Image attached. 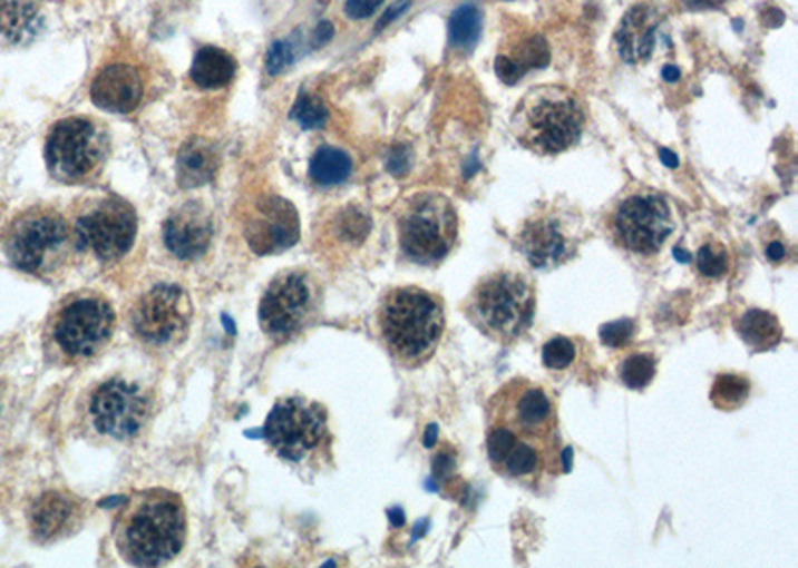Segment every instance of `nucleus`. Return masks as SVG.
<instances>
[{
	"instance_id": "14",
	"label": "nucleus",
	"mask_w": 798,
	"mask_h": 568,
	"mask_svg": "<svg viewBox=\"0 0 798 568\" xmlns=\"http://www.w3.org/2000/svg\"><path fill=\"white\" fill-rule=\"evenodd\" d=\"M328 435V417L322 405L304 398L278 401L264 423V437L282 459L300 463L314 453Z\"/></svg>"
},
{
	"instance_id": "21",
	"label": "nucleus",
	"mask_w": 798,
	"mask_h": 568,
	"mask_svg": "<svg viewBox=\"0 0 798 568\" xmlns=\"http://www.w3.org/2000/svg\"><path fill=\"white\" fill-rule=\"evenodd\" d=\"M549 62V48L542 35L532 30H515L505 37L495 57V72L505 85H515L533 68H545Z\"/></svg>"
},
{
	"instance_id": "40",
	"label": "nucleus",
	"mask_w": 798,
	"mask_h": 568,
	"mask_svg": "<svg viewBox=\"0 0 798 568\" xmlns=\"http://www.w3.org/2000/svg\"><path fill=\"white\" fill-rule=\"evenodd\" d=\"M787 256V249L780 244V242H770L767 246V257L770 262H780L782 257Z\"/></svg>"
},
{
	"instance_id": "33",
	"label": "nucleus",
	"mask_w": 798,
	"mask_h": 568,
	"mask_svg": "<svg viewBox=\"0 0 798 568\" xmlns=\"http://www.w3.org/2000/svg\"><path fill=\"white\" fill-rule=\"evenodd\" d=\"M575 343L570 337L557 335L543 345V363L547 370H567L575 360Z\"/></svg>"
},
{
	"instance_id": "4",
	"label": "nucleus",
	"mask_w": 798,
	"mask_h": 568,
	"mask_svg": "<svg viewBox=\"0 0 798 568\" xmlns=\"http://www.w3.org/2000/svg\"><path fill=\"white\" fill-rule=\"evenodd\" d=\"M583 128L585 106L567 86H533L512 114L515 140L539 156L570 150L580 143Z\"/></svg>"
},
{
	"instance_id": "16",
	"label": "nucleus",
	"mask_w": 798,
	"mask_h": 568,
	"mask_svg": "<svg viewBox=\"0 0 798 568\" xmlns=\"http://www.w3.org/2000/svg\"><path fill=\"white\" fill-rule=\"evenodd\" d=\"M153 411L148 393L140 385L110 379L96 389L90 399V415L96 429L115 439H133L143 431Z\"/></svg>"
},
{
	"instance_id": "32",
	"label": "nucleus",
	"mask_w": 798,
	"mask_h": 568,
	"mask_svg": "<svg viewBox=\"0 0 798 568\" xmlns=\"http://www.w3.org/2000/svg\"><path fill=\"white\" fill-rule=\"evenodd\" d=\"M292 118L305 130H315V128H322L323 124L328 123V110H325V106L322 105L320 98L302 92V95L298 96L294 108H292Z\"/></svg>"
},
{
	"instance_id": "5",
	"label": "nucleus",
	"mask_w": 798,
	"mask_h": 568,
	"mask_svg": "<svg viewBox=\"0 0 798 568\" xmlns=\"http://www.w3.org/2000/svg\"><path fill=\"white\" fill-rule=\"evenodd\" d=\"M82 247L75 227L62 214L50 208H32L10 224L4 236V254L10 264L40 280L65 274Z\"/></svg>"
},
{
	"instance_id": "1",
	"label": "nucleus",
	"mask_w": 798,
	"mask_h": 568,
	"mask_svg": "<svg viewBox=\"0 0 798 568\" xmlns=\"http://www.w3.org/2000/svg\"><path fill=\"white\" fill-rule=\"evenodd\" d=\"M186 535L188 519L181 494L162 487L133 492L113 522L116 550L134 567H160L176 559Z\"/></svg>"
},
{
	"instance_id": "2",
	"label": "nucleus",
	"mask_w": 798,
	"mask_h": 568,
	"mask_svg": "<svg viewBox=\"0 0 798 568\" xmlns=\"http://www.w3.org/2000/svg\"><path fill=\"white\" fill-rule=\"evenodd\" d=\"M378 332L399 365L413 370L428 363L446 332L444 300L424 287H393L381 297Z\"/></svg>"
},
{
	"instance_id": "27",
	"label": "nucleus",
	"mask_w": 798,
	"mask_h": 568,
	"mask_svg": "<svg viewBox=\"0 0 798 568\" xmlns=\"http://www.w3.org/2000/svg\"><path fill=\"white\" fill-rule=\"evenodd\" d=\"M352 168V158L346 151L323 146L310 161V176L320 186H338L350 178Z\"/></svg>"
},
{
	"instance_id": "29",
	"label": "nucleus",
	"mask_w": 798,
	"mask_h": 568,
	"mask_svg": "<svg viewBox=\"0 0 798 568\" xmlns=\"http://www.w3.org/2000/svg\"><path fill=\"white\" fill-rule=\"evenodd\" d=\"M481 35V14L474 4H464L449 19V42L461 50L476 47Z\"/></svg>"
},
{
	"instance_id": "25",
	"label": "nucleus",
	"mask_w": 798,
	"mask_h": 568,
	"mask_svg": "<svg viewBox=\"0 0 798 568\" xmlns=\"http://www.w3.org/2000/svg\"><path fill=\"white\" fill-rule=\"evenodd\" d=\"M734 330L752 353L775 350L782 341V327L772 313L765 310H749L734 322Z\"/></svg>"
},
{
	"instance_id": "23",
	"label": "nucleus",
	"mask_w": 798,
	"mask_h": 568,
	"mask_svg": "<svg viewBox=\"0 0 798 568\" xmlns=\"http://www.w3.org/2000/svg\"><path fill=\"white\" fill-rule=\"evenodd\" d=\"M42 14L35 0H0V40L27 47L42 32Z\"/></svg>"
},
{
	"instance_id": "30",
	"label": "nucleus",
	"mask_w": 798,
	"mask_h": 568,
	"mask_svg": "<svg viewBox=\"0 0 798 568\" xmlns=\"http://www.w3.org/2000/svg\"><path fill=\"white\" fill-rule=\"evenodd\" d=\"M619 379L629 389H645L656 373V361L649 353H633L619 363Z\"/></svg>"
},
{
	"instance_id": "10",
	"label": "nucleus",
	"mask_w": 798,
	"mask_h": 568,
	"mask_svg": "<svg viewBox=\"0 0 798 568\" xmlns=\"http://www.w3.org/2000/svg\"><path fill=\"white\" fill-rule=\"evenodd\" d=\"M322 285L305 270L278 274L260 302V327L270 340L284 343L305 332L322 310Z\"/></svg>"
},
{
	"instance_id": "9",
	"label": "nucleus",
	"mask_w": 798,
	"mask_h": 568,
	"mask_svg": "<svg viewBox=\"0 0 798 568\" xmlns=\"http://www.w3.org/2000/svg\"><path fill=\"white\" fill-rule=\"evenodd\" d=\"M457 234L459 218L456 206L441 192H419L399 208V249L413 264H441L456 247Z\"/></svg>"
},
{
	"instance_id": "22",
	"label": "nucleus",
	"mask_w": 798,
	"mask_h": 568,
	"mask_svg": "<svg viewBox=\"0 0 798 568\" xmlns=\"http://www.w3.org/2000/svg\"><path fill=\"white\" fill-rule=\"evenodd\" d=\"M659 14L651 4H638L619 22L615 47L627 65H643L653 55Z\"/></svg>"
},
{
	"instance_id": "36",
	"label": "nucleus",
	"mask_w": 798,
	"mask_h": 568,
	"mask_svg": "<svg viewBox=\"0 0 798 568\" xmlns=\"http://www.w3.org/2000/svg\"><path fill=\"white\" fill-rule=\"evenodd\" d=\"M383 0H348L346 2V12L352 19H368L371 17Z\"/></svg>"
},
{
	"instance_id": "17",
	"label": "nucleus",
	"mask_w": 798,
	"mask_h": 568,
	"mask_svg": "<svg viewBox=\"0 0 798 568\" xmlns=\"http://www.w3.org/2000/svg\"><path fill=\"white\" fill-rule=\"evenodd\" d=\"M247 246L257 256H272L300 239V216L288 199L264 196L252 204L244 222Z\"/></svg>"
},
{
	"instance_id": "8",
	"label": "nucleus",
	"mask_w": 798,
	"mask_h": 568,
	"mask_svg": "<svg viewBox=\"0 0 798 568\" xmlns=\"http://www.w3.org/2000/svg\"><path fill=\"white\" fill-rule=\"evenodd\" d=\"M607 234L615 246L635 256H655L675 232L671 202L659 189L643 184L619 194L607 212Z\"/></svg>"
},
{
	"instance_id": "24",
	"label": "nucleus",
	"mask_w": 798,
	"mask_h": 568,
	"mask_svg": "<svg viewBox=\"0 0 798 568\" xmlns=\"http://www.w3.org/2000/svg\"><path fill=\"white\" fill-rule=\"evenodd\" d=\"M220 158L214 144L206 143L202 138H192L184 144L178 154L176 174L181 188H199L210 180H214L218 172Z\"/></svg>"
},
{
	"instance_id": "6",
	"label": "nucleus",
	"mask_w": 798,
	"mask_h": 568,
	"mask_svg": "<svg viewBox=\"0 0 798 568\" xmlns=\"http://www.w3.org/2000/svg\"><path fill=\"white\" fill-rule=\"evenodd\" d=\"M461 310L485 337L509 345L532 327L535 285L519 272L497 270L477 282Z\"/></svg>"
},
{
	"instance_id": "37",
	"label": "nucleus",
	"mask_w": 798,
	"mask_h": 568,
	"mask_svg": "<svg viewBox=\"0 0 798 568\" xmlns=\"http://www.w3.org/2000/svg\"><path fill=\"white\" fill-rule=\"evenodd\" d=\"M687 9L691 10H707L717 9L722 7L727 0H681Z\"/></svg>"
},
{
	"instance_id": "19",
	"label": "nucleus",
	"mask_w": 798,
	"mask_h": 568,
	"mask_svg": "<svg viewBox=\"0 0 798 568\" xmlns=\"http://www.w3.org/2000/svg\"><path fill=\"white\" fill-rule=\"evenodd\" d=\"M29 519L32 535L40 542H52L70 537L82 525L85 507L70 492H45L30 507Z\"/></svg>"
},
{
	"instance_id": "13",
	"label": "nucleus",
	"mask_w": 798,
	"mask_h": 568,
	"mask_svg": "<svg viewBox=\"0 0 798 568\" xmlns=\"http://www.w3.org/2000/svg\"><path fill=\"white\" fill-rule=\"evenodd\" d=\"M72 227L82 252L105 262L126 256L134 246L138 218L128 202L118 196H96L78 206Z\"/></svg>"
},
{
	"instance_id": "39",
	"label": "nucleus",
	"mask_w": 798,
	"mask_h": 568,
	"mask_svg": "<svg viewBox=\"0 0 798 568\" xmlns=\"http://www.w3.org/2000/svg\"><path fill=\"white\" fill-rule=\"evenodd\" d=\"M332 25L330 22H320V27L314 32V47H322L330 38H332Z\"/></svg>"
},
{
	"instance_id": "11",
	"label": "nucleus",
	"mask_w": 798,
	"mask_h": 568,
	"mask_svg": "<svg viewBox=\"0 0 798 568\" xmlns=\"http://www.w3.org/2000/svg\"><path fill=\"white\" fill-rule=\"evenodd\" d=\"M47 166L57 180H90L108 158V136L90 118H65L50 128L45 146Z\"/></svg>"
},
{
	"instance_id": "12",
	"label": "nucleus",
	"mask_w": 798,
	"mask_h": 568,
	"mask_svg": "<svg viewBox=\"0 0 798 568\" xmlns=\"http://www.w3.org/2000/svg\"><path fill=\"white\" fill-rule=\"evenodd\" d=\"M585 226L580 212L563 206H547L525 219L515 246L537 270H555L580 254Z\"/></svg>"
},
{
	"instance_id": "38",
	"label": "nucleus",
	"mask_w": 798,
	"mask_h": 568,
	"mask_svg": "<svg viewBox=\"0 0 798 568\" xmlns=\"http://www.w3.org/2000/svg\"><path fill=\"white\" fill-rule=\"evenodd\" d=\"M409 7V0H401V2H398V4H393L386 14H383V19L380 20V25H378V29H383L386 25H390L391 20L398 19L399 14L403 12V10L408 9Z\"/></svg>"
},
{
	"instance_id": "26",
	"label": "nucleus",
	"mask_w": 798,
	"mask_h": 568,
	"mask_svg": "<svg viewBox=\"0 0 798 568\" xmlns=\"http://www.w3.org/2000/svg\"><path fill=\"white\" fill-rule=\"evenodd\" d=\"M236 75V60L218 47H202L192 62L191 78L199 88H222Z\"/></svg>"
},
{
	"instance_id": "42",
	"label": "nucleus",
	"mask_w": 798,
	"mask_h": 568,
	"mask_svg": "<svg viewBox=\"0 0 798 568\" xmlns=\"http://www.w3.org/2000/svg\"><path fill=\"white\" fill-rule=\"evenodd\" d=\"M661 156H663V158H665V160H663V161H665L666 166H673V168H675V166H677L675 154H669V151H666V150H661Z\"/></svg>"
},
{
	"instance_id": "7",
	"label": "nucleus",
	"mask_w": 798,
	"mask_h": 568,
	"mask_svg": "<svg viewBox=\"0 0 798 568\" xmlns=\"http://www.w3.org/2000/svg\"><path fill=\"white\" fill-rule=\"evenodd\" d=\"M116 315L105 295L78 292L62 300L47 325L50 350L65 363L95 360L115 333Z\"/></svg>"
},
{
	"instance_id": "15",
	"label": "nucleus",
	"mask_w": 798,
	"mask_h": 568,
	"mask_svg": "<svg viewBox=\"0 0 798 568\" xmlns=\"http://www.w3.org/2000/svg\"><path fill=\"white\" fill-rule=\"evenodd\" d=\"M192 322L191 295L181 285L162 284L148 290L134 303V335L150 347L181 343Z\"/></svg>"
},
{
	"instance_id": "20",
	"label": "nucleus",
	"mask_w": 798,
	"mask_h": 568,
	"mask_svg": "<svg viewBox=\"0 0 798 568\" xmlns=\"http://www.w3.org/2000/svg\"><path fill=\"white\" fill-rule=\"evenodd\" d=\"M90 96L98 108L108 112H134L143 102V78L130 65H123V62L110 65L96 76Z\"/></svg>"
},
{
	"instance_id": "28",
	"label": "nucleus",
	"mask_w": 798,
	"mask_h": 568,
	"mask_svg": "<svg viewBox=\"0 0 798 568\" xmlns=\"http://www.w3.org/2000/svg\"><path fill=\"white\" fill-rule=\"evenodd\" d=\"M751 395V381L734 373H722L714 379L711 401L719 411L741 409Z\"/></svg>"
},
{
	"instance_id": "18",
	"label": "nucleus",
	"mask_w": 798,
	"mask_h": 568,
	"mask_svg": "<svg viewBox=\"0 0 798 568\" xmlns=\"http://www.w3.org/2000/svg\"><path fill=\"white\" fill-rule=\"evenodd\" d=\"M214 237V224L208 209L199 202H186L164 222V244L178 259H198L206 254Z\"/></svg>"
},
{
	"instance_id": "34",
	"label": "nucleus",
	"mask_w": 798,
	"mask_h": 568,
	"mask_svg": "<svg viewBox=\"0 0 798 568\" xmlns=\"http://www.w3.org/2000/svg\"><path fill=\"white\" fill-rule=\"evenodd\" d=\"M295 60V47L290 40H278L274 42L270 50H267L266 57V70L267 75L276 76L282 75L284 70L292 67V62Z\"/></svg>"
},
{
	"instance_id": "3",
	"label": "nucleus",
	"mask_w": 798,
	"mask_h": 568,
	"mask_svg": "<svg viewBox=\"0 0 798 568\" xmlns=\"http://www.w3.org/2000/svg\"><path fill=\"white\" fill-rule=\"evenodd\" d=\"M525 443L561 454L559 415L547 389L512 379L487 403V445Z\"/></svg>"
},
{
	"instance_id": "41",
	"label": "nucleus",
	"mask_w": 798,
	"mask_h": 568,
	"mask_svg": "<svg viewBox=\"0 0 798 568\" xmlns=\"http://www.w3.org/2000/svg\"><path fill=\"white\" fill-rule=\"evenodd\" d=\"M679 76H681V70L673 67V65H669V67H665V70H663V78H665L666 82H675V80H679Z\"/></svg>"
},
{
	"instance_id": "35",
	"label": "nucleus",
	"mask_w": 798,
	"mask_h": 568,
	"mask_svg": "<svg viewBox=\"0 0 798 568\" xmlns=\"http://www.w3.org/2000/svg\"><path fill=\"white\" fill-rule=\"evenodd\" d=\"M635 333V322L633 320H619V322L607 323L601 327V341L609 347H625L629 341L633 340Z\"/></svg>"
},
{
	"instance_id": "31",
	"label": "nucleus",
	"mask_w": 798,
	"mask_h": 568,
	"mask_svg": "<svg viewBox=\"0 0 798 568\" xmlns=\"http://www.w3.org/2000/svg\"><path fill=\"white\" fill-rule=\"evenodd\" d=\"M731 267V259H729V252L727 247L719 244V242H707L704 246L699 247L697 252V270L701 272L704 277H722L727 275Z\"/></svg>"
}]
</instances>
